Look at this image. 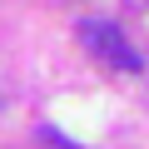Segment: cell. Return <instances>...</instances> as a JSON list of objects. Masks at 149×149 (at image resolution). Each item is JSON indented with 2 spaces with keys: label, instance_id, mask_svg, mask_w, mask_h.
Here are the masks:
<instances>
[{
  "label": "cell",
  "instance_id": "6da1fadb",
  "mask_svg": "<svg viewBox=\"0 0 149 149\" xmlns=\"http://www.w3.org/2000/svg\"><path fill=\"white\" fill-rule=\"evenodd\" d=\"M80 40H85V50H90V55L109 60L114 70H129V74H134V70L144 65V60H139V55L124 45L119 25H109V20H85V25H80Z\"/></svg>",
  "mask_w": 149,
  "mask_h": 149
}]
</instances>
